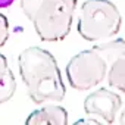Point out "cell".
<instances>
[{"instance_id": "1", "label": "cell", "mask_w": 125, "mask_h": 125, "mask_svg": "<svg viewBox=\"0 0 125 125\" xmlns=\"http://www.w3.org/2000/svg\"><path fill=\"white\" fill-rule=\"evenodd\" d=\"M19 74L30 99L35 104L63 100L66 88L54 56L38 46L28 47L18 57Z\"/></svg>"}, {"instance_id": "2", "label": "cell", "mask_w": 125, "mask_h": 125, "mask_svg": "<svg viewBox=\"0 0 125 125\" xmlns=\"http://www.w3.org/2000/svg\"><path fill=\"white\" fill-rule=\"evenodd\" d=\"M21 8L43 41H62L71 31L77 0H21Z\"/></svg>"}, {"instance_id": "3", "label": "cell", "mask_w": 125, "mask_h": 125, "mask_svg": "<svg viewBox=\"0 0 125 125\" xmlns=\"http://www.w3.org/2000/svg\"><path fill=\"white\" fill-rule=\"evenodd\" d=\"M122 25V16L110 0H85L81 5L77 31L90 41H103L115 37Z\"/></svg>"}, {"instance_id": "4", "label": "cell", "mask_w": 125, "mask_h": 125, "mask_svg": "<svg viewBox=\"0 0 125 125\" xmlns=\"http://www.w3.org/2000/svg\"><path fill=\"white\" fill-rule=\"evenodd\" d=\"M107 75V60L96 49L83 50L66 63V78L72 88L87 91L100 85Z\"/></svg>"}, {"instance_id": "5", "label": "cell", "mask_w": 125, "mask_h": 125, "mask_svg": "<svg viewBox=\"0 0 125 125\" xmlns=\"http://www.w3.org/2000/svg\"><path fill=\"white\" fill-rule=\"evenodd\" d=\"M121 107H122L121 96L104 87L91 91L84 100L85 115L99 119L102 124H112Z\"/></svg>"}, {"instance_id": "6", "label": "cell", "mask_w": 125, "mask_h": 125, "mask_svg": "<svg viewBox=\"0 0 125 125\" xmlns=\"http://www.w3.org/2000/svg\"><path fill=\"white\" fill-rule=\"evenodd\" d=\"M99 53L107 60V84L125 93V40H109L102 44H96Z\"/></svg>"}, {"instance_id": "7", "label": "cell", "mask_w": 125, "mask_h": 125, "mask_svg": "<svg viewBox=\"0 0 125 125\" xmlns=\"http://www.w3.org/2000/svg\"><path fill=\"white\" fill-rule=\"evenodd\" d=\"M27 125H66L68 110L54 103H44L40 109L30 113L25 121Z\"/></svg>"}, {"instance_id": "8", "label": "cell", "mask_w": 125, "mask_h": 125, "mask_svg": "<svg viewBox=\"0 0 125 125\" xmlns=\"http://www.w3.org/2000/svg\"><path fill=\"white\" fill-rule=\"evenodd\" d=\"M16 91V80L8 63V59L0 53V104L9 102Z\"/></svg>"}, {"instance_id": "9", "label": "cell", "mask_w": 125, "mask_h": 125, "mask_svg": "<svg viewBox=\"0 0 125 125\" xmlns=\"http://www.w3.org/2000/svg\"><path fill=\"white\" fill-rule=\"evenodd\" d=\"M9 40V21L0 13V47H3Z\"/></svg>"}, {"instance_id": "10", "label": "cell", "mask_w": 125, "mask_h": 125, "mask_svg": "<svg viewBox=\"0 0 125 125\" xmlns=\"http://www.w3.org/2000/svg\"><path fill=\"white\" fill-rule=\"evenodd\" d=\"M75 124H102L99 119L93 118V116H88V118H84V119H78Z\"/></svg>"}, {"instance_id": "11", "label": "cell", "mask_w": 125, "mask_h": 125, "mask_svg": "<svg viewBox=\"0 0 125 125\" xmlns=\"http://www.w3.org/2000/svg\"><path fill=\"white\" fill-rule=\"evenodd\" d=\"M13 2L15 0H0V9H6L9 6H12Z\"/></svg>"}, {"instance_id": "12", "label": "cell", "mask_w": 125, "mask_h": 125, "mask_svg": "<svg viewBox=\"0 0 125 125\" xmlns=\"http://www.w3.org/2000/svg\"><path fill=\"white\" fill-rule=\"evenodd\" d=\"M119 122L121 124H125V109L122 110V113H121V118H119Z\"/></svg>"}]
</instances>
